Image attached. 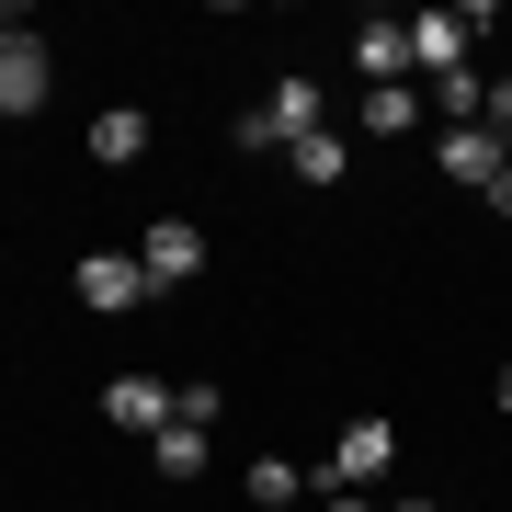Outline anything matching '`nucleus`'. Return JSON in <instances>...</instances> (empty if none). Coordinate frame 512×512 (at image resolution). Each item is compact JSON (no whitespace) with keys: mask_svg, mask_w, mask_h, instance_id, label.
Here are the masks:
<instances>
[{"mask_svg":"<svg viewBox=\"0 0 512 512\" xmlns=\"http://www.w3.org/2000/svg\"><path fill=\"white\" fill-rule=\"evenodd\" d=\"M148 296H160V285L137 274V251H92V262H80V308L126 319V308H148Z\"/></svg>","mask_w":512,"mask_h":512,"instance_id":"obj_1","label":"nucleus"},{"mask_svg":"<svg viewBox=\"0 0 512 512\" xmlns=\"http://www.w3.org/2000/svg\"><path fill=\"white\" fill-rule=\"evenodd\" d=\"M46 103V35L0 23V114H35Z\"/></svg>","mask_w":512,"mask_h":512,"instance_id":"obj_2","label":"nucleus"},{"mask_svg":"<svg viewBox=\"0 0 512 512\" xmlns=\"http://www.w3.org/2000/svg\"><path fill=\"white\" fill-rule=\"evenodd\" d=\"M137 274H148V285H194V274H205V239H194L183 217H148V239H137Z\"/></svg>","mask_w":512,"mask_h":512,"instance_id":"obj_3","label":"nucleus"},{"mask_svg":"<svg viewBox=\"0 0 512 512\" xmlns=\"http://www.w3.org/2000/svg\"><path fill=\"white\" fill-rule=\"evenodd\" d=\"M387 456H399V433H387V421H353V433L330 444V478H319V490H365V478H387Z\"/></svg>","mask_w":512,"mask_h":512,"instance_id":"obj_4","label":"nucleus"},{"mask_svg":"<svg viewBox=\"0 0 512 512\" xmlns=\"http://www.w3.org/2000/svg\"><path fill=\"white\" fill-rule=\"evenodd\" d=\"M467 35H478V12H421V23H410V57H421V80L467 69Z\"/></svg>","mask_w":512,"mask_h":512,"instance_id":"obj_5","label":"nucleus"},{"mask_svg":"<svg viewBox=\"0 0 512 512\" xmlns=\"http://www.w3.org/2000/svg\"><path fill=\"white\" fill-rule=\"evenodd\" d=\"M103 421H114V433H171V387L160 376H114L103 387Z\"/></svg>","mask_w":512,"mask_h":512,"instance_id":"obj_6","label":"nucleus"},{"mask_svg":"<svg viewBox=\"0 0 512 512\" xmlns=\"http://www.w3.org/2000/svg\"><path fill=\"white\" fill-rule=\"evenodd\" d=\"M353 69H365V92L410 80V69H421V57H410V23H365V35H353Z\"/></svg>","mask_w":512,"mask_h":512,"instance_id":"obj_7","label":"nucleus"},{"mask_svg":"<svg viewBox=\"0 0 512 512\" xmlns=\"http://www.w3.org/2000/svg\"><path fill=\"white\" fill-rule=\"evenodd\" d=\"M444 171L490 194V183H501V137H490V126H444Z\"/></svg>","mask_w":512,"mask_h":512,"instance_id":"obj_8","label":"nucleus"},{"mask_svg":"<svg viewBox=\"0 0 512 512\" xmlns=\"http://www.w3.org/2000/svg\"><path fill=\"white\" fill-rule=\"evenodd\" d=\"M137 148H148V114H137V103H114V114H92V160H114V171H126Z\"/></svg>","mask_w":512,"mask_h":512,"instance_id":"obj_9","label":"nucleus"},{"mask_svg":"<svg viewBox=\"0 0 512 512\" xmlns=\"http://www.w3.org/2000/svg\"><path fill=\"white\" fill-rule=\"evenodd\" d=\"M319 114H330V103H319V80H274V126H285V148H296V137H319Z\"/></svg>","mask_w":512,"mask_h":512,"instance_id":"obj_10","label":"nucleus"},{"mask_svg":"<svg viewBox=\"0 0 512 512\" xmlns=\"http://www.w3.org/2000/svg\"><path fill=\"white\" fill-rule=\"evenodd\" d=\"M285 160H296V183H342V171H353V148H342V137L319 126V137H296Z\"/></svg>","mask_w":512,"mask_h":512,"instance_id":"obj_11","label":"nucleus"},{"mask_svg":"<svg viewBox=\"0 0 512 512\" xmlns=\"http://www.w3.org/2000/svg\"><path fill=\"white\" fill-rule=\"evenodd\" d=\"M148 467H160V478H194V467H205V433H194V421H171V433H148Z\"/></svg>","mask_w":512,"mask_h":512,"instance_id":"obj_12","label":"nucleus"},{"mask_svg":"<svg viewBox=\"0 0 512 512\" xmlns=\"http://www.w3.org/2000/svg\"><path fill=\"white\" fill-rule=\"evenodd\" d=\"M239 490H251V501H262V512H285V501H296V490H308V478H296V467H285V456H251V478H239Z\"/></svg>","mask_w":512,"mask_h":512,"instance_id":"obj_13","label":"nucleus"},{"mask_svg":"<svg viewBox=\"0 0 512 512\" xmlns=\"http://www.w3.org/2000/svg\"><path fill=\"white\" fill-rule=\"evenodd\" d=\"M365 126H376V137H410V126H421V103H410V80H387V92H365Z\"/></svg>","mask_w":512,"mask_h":512,"instance_id":"obj_14","label":"nucleus"},{"mask_svg":"<svg viewBox=\"0 0 512 512\" xmlns=\"http://www.w3.org/2000/svg\"><path fill=\"white\" fill-rule=\"evenodd\" d=\"M433 103L467 126V114H490V80H478V69H444V80H433Z\"/></svg>","mask_w":512,"mask_h":512,"instance_id":"obj_15","label":"nucleus"},{"mask_svg":"<svg viewBox=\"0 0 512 512\" xmlns=\"http://www.w3.org/2000/svg\"><path fill=\"white\" fill-rule=\"evenodd\" d=\"M217 410H228L217 387H171V421H194V433H217Z\"/></svg>","mask_w":512,"mask_h":512,"instance_id":"obj_16","label":"nucleus"},{"mask_svg":"<svg viewBox=\"0 0 512 512\" xmlns=\"http://www.w3.org/2000/svg\"><path fill=\"white\" fill-rule=\"evenodd\" d=\"M490 137H501V160H512V80H490Z\"/></svg>","mask_w":512,"mask_h":512,"instance_id":"obj_17","label":"nucleus"},{"mask_svg":"<svg viewBox=\"0 0 512 512\" xmlns=\"http://www.w3.org/2000/svg\"><path fill=\"white\" fill-rule=\"evenodd\" d=\"M490 217H512V160H501V183H490Z\"/></svg>","mask_w":512,"mask_h":512,"instance_id":"obj_18","label":"nucleus"},{"mask_svg":"<svg viewBox=\"0 0 512 512\" xmlns=\"http://www.w3.org/2000/svg\"><path fill=\"white\" fill-rule=\"evenodd\" d=\"M330 512H376V501H365V490H330Z\"/></svg>","mask_w":512,"mask_h":512,"instance_id":"obj_19","label":"nucleus"},{"mask_svg":"<svg viewBox=\"0 0 512 512\" xmlns=\"http://www.w3.org/2000/svg\"><path fill=\"white\" fill-rule=\"evenodd\" d=\"M387 512H433V501H387Z\"/></svg>","mask_w":512,"mask_h":512,"instance_id":"obj_20","label":"nucleus"},{"mask_svg":"<svg viewBox=\"0 0 512 512\" xmlns=\"http://www.w3.org/2000/svg\"><path fill=\"white\" fill-rule=\"evenodd\" d=\"M501 410H512V365H501Z\"/></svg>","mask_w":512,"mask_h":512,"instance_id":"obj_21","label":"nucleus"}]
</instances>
